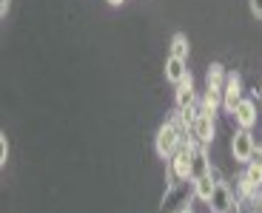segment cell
Listing matches in <instances>:
<instances>
[{"label": "cell", "instance_id": "obj_1", "mask_svg": "<svg viewBox=\"0 0 262 213\" xmlns=\"http://www.w3.org/2000/svg\"><path fill=\"white\" fill-rule=\"evenodd\" d=\"M185 134H188V128H185L183 116H174V120H168L165 125H160L157 131V139H154V148H157V156H163V159H171V156L177 154V148L185 142Z\"/></svg>", "mask_w": 262, "mask_h": 213}, {"label": "cell", "instance_id": "obj_2", "mask_svg": "<svg viewBox=\"0 0 262 213\" xmlns=\"http://www.w3.org/2000/svg\"><path fill=\"white\" fill-rule=\"evenodd\" d=\"M191 199H194V182H168L160 213H180L188 207Z\"/></svg>", "mask_w": 262, "mask_h": 213}, {"label": "cell", "instance_id": "obj_3", "mask_svg": "<svg viewBox=\"0 0 262 213\" xmlns=\"http://www.w3.org/2000/svg\"><path fill=\"white\" fill-rule=\"evenodd\" d=\"M191 151H194V142H183L177 154L168 159L171 182H191Z\"/></svg>", "mask_w": 262, "mask_h": 213}, {"label": "cell", "instance_id": "obj_4", "mask_svg": "<svg viewBox=\"0 0 262 213\" xmlns=\"http://www.w3.org/2000/svg\"><path fill=\"white\" fill-rule=\"evenodd\" d=\"M231 154H234L236 162H243V165H248L256 156V139L248 128L234 131V136H231Z\"/></svg>", "mask_w": 262, "mask_h": 213}, {"label": "cell", "instance_id": "obj_5", "mask_svg": "<svg viewBox=\"0 0 262 213\" xmlns=\"http://www.w3.org/2000/svg\"><path fill=\"white\" fill-rule=\"evenodd\" d=\"M205 205L211 207V213H234V207H236V196H234V191L228 187V182L216 179L214 194H211V199L205 202Z\"/></svg>", "mask_w": 262, "mask_h": 213}, {"label": "cell", "instance_id": "obj_6", "mask_svg": "<svg viewBox=\"0 0 262 213\" xmlns=\"http://www.w3.org/2000/svg\"><path fill=\"white\" fill-rule=\"evenodd\" d=\"M188 134L196 139V145H208V142H214V120H211V114L196 111L194 120H191Z\"/></svg>", "mask_w": 262, "mask_h": 213}, {"label": "cell", "instance_id": "obj_7", "mask_svg": "<svg viewBox=\"0 0 262 213\" xmlns=\"http://www.w3.org/2000/svg\"><path fill=\"white\" fill-rule=\"evenodd\" d=\"M243 100V77L239 74H228V80H225V88H223V108L228 111V114H234L236 103Z\"/></svg>", "mask_w": 262, "mask_h": 213}, {"label": "cell", "instance_id": "obj_8", "mask_svg": "<svg viewBox=\"0 0 262 213\" xmlns=\"http://www.w3.org/2000/svg\"><path fill=\"white\" fill-rule=\"evenodd\" d=\"M208 174H211V159L205 154V145H194V151H191V182L203 179Z\"/></svg>", "mask_w": 262, "mask_h": 213}, {"label": "cell", "instance_id": "obj_9", "mask_svg": "<svg viewBox=\"0 0 262 213\" xmlns=\"http://www.w3.org/2000/svg\"><path fill=\"white\" fill-rule=\"evenodd\" d=\"M234 123L239 125V128H254L256 125V105H254V100H239L236 103V108H234Z\"/></svg>", "mask_w": 262, "mask_h": 213}, {"label": "cell", "instance_id": "obj_10", "mask_svg": "<svg viewBox=\"0 0 262 213\" xmlns=\"http://www.w3.org/2000/svg\"><path fill=\"white\" fill-rule=\"evenodd\" d=\"M191 105H196V94H194V77L188 74L183 83H177V108L185 111Z\"/></svg>", "mask_w": 262, "mask_h": 213}, {"label": "cell", "instance_id": "obj_11", "mask_svg": "<svg viewBox=\"0 0 262 213\" xmlns=\"http://www.w3.org/2000/svg\"><path fill=\"white\" fill-rule=\"evenodd\" d=\"M188 74H191V71L185 68V60H180V57H168V60H165V80H168L171 85L183 83Z\"/></svg>", "mask_w": 262, "mask_h": 213}, {"label": "cell", "instance_id": "obj_12", "mask_svg": "<svg viewBox=\"0 0 262 213\" xmlns=\"http://www.w3.org/2000/svg\"><path fill=\"white\" fill-rule=\"evenodd\" d=\"M225 80H228V71H225V65L211 63L208 74H205V83H208V88H211V91H223V88H225Z\"/></svg>", "mask_w": 262, "mask_h": 213}, {"label": "cell", "instance_id": "obj_13", "mask_svg": "<svg viewBox=\"0 0 262 213\" xmlns=\"http://www.w3.org/2000/svg\"><path fill=\"white\" fill-rule=\"evenodd\" d=\"M214 187H216V179L208 174V176H203V179L194 182V196L196 199H203V202H208L211 194H214Z\"/></svg>", "mask_w": 262, "mask_h": 213}, {"label": "cell", "instance_id": "obj_14", "mask_svg": "<svg viewBox=\"0 0 262 213\" xmlns=\"http://www.w3.org/2000/svg\"><path fill=\"white\" fill-rule=\"evenodd\" d=\"M188 37H185L183 32H177L174 37H171V57H180V60H185L188 57Z\"/></svg>", "mask_w": 262, "mask_h": 213}, {"label": "cell", "instance_id": "obj_15", "mask_svg": "<svg viewBox=\"0 0 262 213\" xmlns=\"http://www.w3.org/2000/svg\"><path fill=\"white\" fill-rule=\"evenodd\" d=\"M243 176H245V179H248L254 187H262V162H259V156L248 162V171H245Z\"/></svg>", "mask_w": 262, "mask_h": 213}, {"label": "cell", "instance_id": "obj_16", "mask_svg": "<svg viewBox=\"0 0 262 213\" xmlns=\"http://www.w3.org/2000/svg\"><path fill=\"white\" fill-rule=\"evenodd\" d=\"M9 159V142H6V134L0 136V165H6Z\"/></svg>", "mask_w": 262, "mask_h": 213}, {"label": "cell", "instance_id": "obj_17", "mask_svg": "<svg viewBox=\"0 0 262 213\" xmlns=\"http://www.w3.org/2000/svg\"><path fill=\"white\" fill-rule=\"evenodd\" d=\"M248 6H251V12H254L256 17H262V0H248Z\"/></svg>", "mask_w": 262, "mask_h": 213}, {"label": "cell", "instance_id": "obj_18", "mask_svg": "<svg viewBox=\"0 0 262 213\" xmlns=\"http://www.w3.org/2000/svg\"><path fill=\"white\" fill-rule=\"evenodd\" d=\"M9 3H12V0H0V14H3V17H6V12H9Z\"/></svg>", "mask_w": 262, "mask_h": 213}, {"label": "cell", "instance_id": "obj_19", "mask_svg": "<svg viewBox=\"0 0 262 213\" xmlns=\"http://www.w3.org/2000/svg\"><path fill=\"white\" fill-rule=\"evenodd\" d=\"M256 207H259V213H262V191H259V196H256Z\"/></svg>", "mask_w": 262, "mask_h": 213}, {"label": "cell", "instance_id": "obj_20", "mask_svg": "<svg viewBox=\"0 0 262 213\" xmlns=\"http://www.w3.org/2000/svg\"><path fill=\"white\" fill-rule=\"evenodd\" d=\"M108 3H112V6H123L125 0H108Z\"/></svg>", "mask_w": 262, "mask_h": 213}, {"label": "cell", "instance_id": "obj_21", "mask_svg": "<svg viewBox=\"0 0 262 213\" xmlns=\"http://www.w3.org/2000/svg\"><path fill=\"white\" fill-rule=\"evenodd\" d=\"M256 156H259V162H262V148H256Z\"/></svg>", "mask_w": 262, "mask_h": 213}, {"label": "cell", "instance_id": "obj_22", "mask_svg": "<svg viewBox=\"0 0 262 213\" xmlns=\"http://www.w3.org/2000/svg\"><path fill=\"white\" fill-rule=\"evenodd\" d=\"M180 213H194V210H191V207H185V210H180Z\"/></svg>", "mask_w": 262, "mask_h": 213}, {"label": "cell", "instance_id": "obj_23", "mask_svg": "<svg viewBox=\"0 0 262 213\" xmlns=\"http://www.w3.org/2000/svg\"><path fill=\"white\" fill-rule=\"evenodd\" d=\"M259 103H262V88H259Z\"/></svg>", "mask_w": 262, "mask_h": 213}]
</instances>
